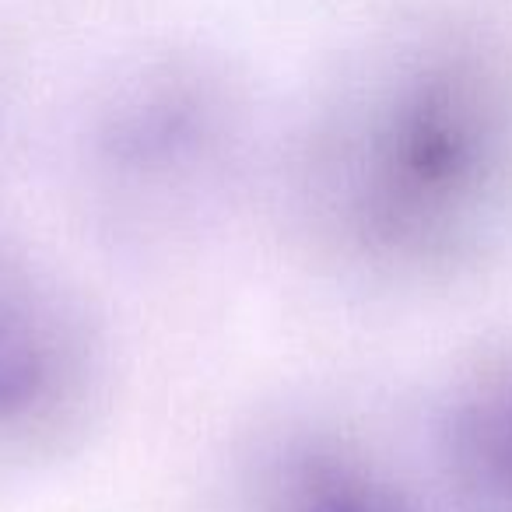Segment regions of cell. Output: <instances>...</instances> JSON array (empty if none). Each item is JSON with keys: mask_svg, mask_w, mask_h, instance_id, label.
<instances>
[{"mask_svg": "<svg viewBox=\"0 0 512 512\" xmlns=\"http://www.w3.org/2000/svg\"><path fill=\"white\" fill-rule=\"evenodd\" d=\"M292 207L327 260L379 285H456L502 260L512 50L456 29L372 53L309 120Z\"/></svg>", "mask_w": 512, "mask_h": 512, "instance_id": "6da1fadb", "label": "cell"}, {"mask_svg": "<svg viewBox=\"0 0 512 512\" xmlns=\"http://www.w3.org/2000/svg\"><path fill=\"white\" fill-rule=\"evenodd\" d=\"M239 151L228 92L197 71L144 74L88 130V207L120 239L183 235L221 200Z\"/></svg>", "mask_w": 512, "mask_h": 512, "instance_id": "7a4b0ae2", "label": "cell"}, {"mask_svg": "<svg viewBox=\"0 0 512 512\" xmlns=\"http://www.w3.org/2000/svg\"><path fill=\"white\" fill-rule=\"evenodd\" d=\"M109 400V348L53 264L0 246V477L71 460Z\"/></svg>", "mask_w": 512, "mask_h": 512, "instance_id": "3957f363", "label": "cell"}, {"mask_svg": "<svg viewBox=\"0 0 512 512\" xmlns=\"http://www.w3.org/2000/svg\"><path fill=\"white\" fill-rule=\"evenodd\" d=\"M435 449L463 509L512 512V334L481 341L446 379Z\"/></svg>", "mask_w": 512, "mask_h": 512, "instance_id": "277c9868", "label": "cell"}, {"mask_svg": "<svg viewBox=\"0 0 512 512\" xmlns=\"http://www.w3.org/2000/svg\"><path fill=\"white\" fill-rule=\"evenodd\" d=\"M260 512H421L404 488L358 449L306 439L274 460Z\"/></svg>", "mask_w": 512, "mask_h": 512, "instance_id": "5b68a950", "label": "cell"}]
</instances>
